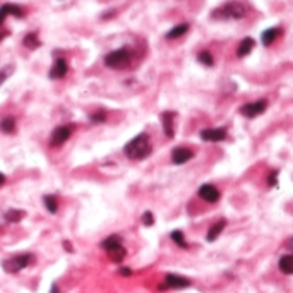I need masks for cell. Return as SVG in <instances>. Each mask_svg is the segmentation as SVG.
<instances>
[{
    "label": "cell",
    "mask_w": 293,
    "mask_h": 293,
    "mask_svg": "<svg viewBox=\"0 0 293 293\" xmlns=\"http://www.w3.org/2000/svg\"><path fill=\"white\" fill-rule=\"evenodd\" d=\"M153 146L149 142V138L146 134H139L136 136L132 141H129L123 148V153L129 159H134V161H139V159H144L151 155Z\"/></svg>",
    "instance_id": "cell-1"
},
{
    "label": "cell",
    "mask_w": 293,
    "mask_h": 293,
    "mask_svg": "<svg viewBox=\"0 0 293 293\" xmlns=\"http://www.w3.org/2000/svg\"><path fill=\"white\" fill-rule=\"evenodd\" d=\"M130 60H132V53H130V50H127V48H120V50H115V52H112V53L106 55L105 65L106 67H110V69L120 70V69L129 67Z\"/></svg>",
    "instance_id": "cell-2"
},
{
    "label": "cell",
    "mask_w": 293,
    "mask_h": 293,
    "mask_svg": "<svg viewBox=\"0 0 293 293\" xmlns=\"http://www.w3.org/2000/svg\"><path fill=\"white\" fill-rule=\"evenodd\" d=\"M34 260L36 259H34L33 254H19V256H14L11 257V259H5L4 262H2V268L7 273H11V275H16V273H19L21 269L28 268V266H33Z\"/></svg>",
    "instance_id": "cell-3"
},
{
    "label": "cell",
    "mask_w": 293,
    "mask_h": 293,
    "mask_svg": "<svg viewBox=\"0 0 293 293\" xmlns=\"http://www.w3.org/2000/svg\"><path fill=\"white\" fill-rule=\"evenodd\" d=\"M247 14V7L242 2H230V4L223 5L218 11L213 12V17L216 19H240Z\"/></svg>",
    "instance_id": "cell-4"
},
{
    "label": "cell",
    "mask_w": 293,
    "mask_h": 293,
    "mask_svg": "<svg viewBox=\"0 0 293 293\" xmlns=\"http://www.w3.org/2000/svg\"><path fill=\"white\" fill-rule=\"evenodd\" d=\"M74 125H60L52 132L50 136V144L52 146H62L67 139L72 136Z\"/></svg>",
    "instance_id": "cell-5"
},
{
    "label": "cell",
    "mask_w": 293,
    "mask_h": 293,
    "mask_svg": "<svg viewBox=\"0 0 293 293\" xmlns=\"http://www.w3.org/2000/svg\"><path fill=\"white\" fill-rule=\"evenodd\" d=\"M268 108V102L264 100H259V102H254V103H247L240 108V113L247 119H254V117H259L260 113H264V110Z\"/></svg>",
    "instance_id": "cell-6"
},
{
    "label": "cell",
    "mask_w": 293,
    "mask_h": 293,
    "mask_svg": "<svg viewBox=\"0 0 293 293\" xmlns=\"http://www.w3.org/2000/svg\"><path fill=\"white\" fill-rule=\"evenodd\" d=\"M190 286V279L184 278V276H178V275H167L165 278V285L161 286V290L165 288H187Z\"/></svg>",
    "instance_id": "cell-7"
},
{
    "label": "cell",
    "mask_w": 293,
    "mask_h": 293,
    "mask_svg": "<svg viewBox=\"0 0 293 293\" xmlns=\"http://www.w3.org/2000/svg\"><path fill=\"white\" fill-rule=\"evenodd\" d=\"M199 195L206 203H218V201H220V190H218V187H214L213 184H204L203 187L199 189Z\"/></svg>",
    "instance_id": "cell-8"
},
{
    "label": "cell",
    "mask_w": 293,
    "mask_h": 293,
    "mask_svg": "<svg viewBox=\"0 0 293 293\" xmlns=\"http://www.w3.org/2000/svg\"><path fill=\"white\" fill-rule=\"evenodd\" d=\"M201 138L207 142H220L226 139V130L224 129H204L201 130Z\"/></svg>",
    "instance_id": "cell-9"
},
{
    "label": "cell",
    "mask_w": 293,
    "mask_h": 293,
    "mask_svg": "<svg viewBox=\"0 0 293 293\" xmlns=\"http://www.w3.org/2000/svg\"><path fill=\"white\" fill-rule=\"evenodd\" d=\"M7 16H16V17H22L24 16V11H22L19 5H14V4H4L0 7V26L4 24L5 17Z\"/></svg>",
    "instance_id": "cell-10"
},
{
    "label": "cell",
    "mask_w": 293,
    "mask_h": 293,
    "mask_svg": "<svg viewBox=\"0 0 293 293\" xmlns=\"http://www.w3.org/2000/svg\"><path fill=\"white\" fill-rule=\"evenodd\" d=\"M192 158H194V153L187 148H175L173 153H172V161L175 165H184V163H187Z\"/></svg>",
    "instance_id": "cell-11"
},
{
    "label": "cell",
    "mask_w": 293,
    "mask_h": 293,
    "mask_svg": "<svg viewBox=\"0 0 293 293\" xmlns=\"http://www.w3.org/2000/svg\"><path fill=\"white\" fill-rule=\"evenodd\" d=\"M67 70H69L67 62H65L64 58H57L53 67H52V70H50V77L52 79H62V77L67 74Z\"/></svg>",
    "instance_id": "cell-12"
},
{
    "label": "cell",
    "mask_w": 293,
    "mask_h": 293,
    "mask_svg": "<svg viewBox=\"0 0 293 293\" xmlns=\"http://www.w3.org/2000/svg\"><path fill=\"white\" fill-rule=\"evenodd\" d=\"M173 120H175V113H173V112H165V113H161L163 130H165V134H167V138H173V134H175Z\"/></svg>",
    "instance_id": "cell-13"
},
{
    "label": "cell",
    "mask_w": 293,
    "mask_h": 293,
    "mask_svg": "<svg viewBox=\"0 0 293 293\" xmlns=\"http://www.w3.org/2000/svg\"><path fill=\"white\" fill-rule=\"evenodd\" d=\"M226 226V220H220L209 228V232H207V242H213L220 237V233L223 232V228Z\"/></svg>",
    "instance_id": "cell-14"
},
{
    "label": "cell",
    "mask_w": 293,
    "mask_h": 293,
    "mask_svg": "<svg viewBox=\"0 0 293 293\" xmlns=\"http://www.w3.org/2000/svg\"><path fill=\"white\" fill-rule=\"evenodd\" d=\"M279 269H281L285 275H293V254H286V256H281L278 262Z\"/></svg>",
    "instance_id": "cell-15"
},
{
    "label": "cell",
    "mask_w": 293,
    "mask_h": 293,
    "mask_svg": "<svg viewBox=\"0 0 293 293\" xmlns=\"http://www.w3.org/2000/svg\"><path fill=\"white\" fill-rule=\"evenodd\" d=\"M22 43H24V47L31 48V50H36V48L41 45V41L38 40L36 33H28V34L24 36V40H22Z\"/></svg>",
    "instance_id": "cell-16"
},
{
    "label": "cell",
    "mask_w": 293,
    "mask_h": 293,
    "mask_svg": "<svg viewBox=\"0 0 293 293\" xmlns=\"http://www.w3.org/2000/svg\"><path fill=\"white\" fill-rule=\"evenodd\" d=\"M252 48H254V40L252 38H245V40L240 43L239 50H237V55H239V57H247V55L252 52Z\"/></svg>",
    "instance_id": "cell-17"
},
{
    "label": "cell",
    "mask_w": 293,
    "mask_h": 293,
    "mask_svg": "<svg viewBox=\"0 0 293 293\" xmlns=\"http://www.w3.org/2000/svg\"><path fill=\"white\" fill-rule=\"evenodd\" d=\"M5 221L7 223H19V221L24 218V211L21 209H9L7 213H5Z\"/></svg>",
    "instance_id": "cell-18"
},
{
    "label": "cell",
    "mask_w": 293,
    "mask_h": 293,
    "mask_svg": "<svg viewBox=\"0 0 293 293\" xmlns=\"http://www.w3.org/2000/svg\"><path fill=\"white\" fill-rule=\"evenodd\" d=\"M119 245H122V240H120L119 235L108 237V239H105V240H103V243H102V247L106 250V252H108V250H112V249H115V247H119Z\"/></svg>",
    "instance_id": "cell-19"
},
{
    "label": "cell",
    "mask_w": 293,
    "mask_h": 293,
    "mask_svg": "<svg viewBox=\"0 0 293 293\" xmlns=\"http://www.w3.org/2000/svg\"><path fill=\"white\" fill-rule=\"evenodd\" d=\"M0 130L5 132V134H12V132H16V120L11 119V117H5V119L0 122Z\"/></svg>",
    "instance_id": "cell-20"
},
{
    "label": "cell",
    "mask_w": 293,
    "mask_h": 293,
    "mask_svg": "<svg viewBox=\"0 0 293 293\" xmlns=\"http://www.w3.org/2000/svg\"><path fill=\"white\" fill-rule=\"evenodd\" d=\"M187 31H189V24H178V26H175L172 31L167 33V38H168V40H175V38L185 34Z\"/></svg>",
    "instance_id": "cell-21"
},
{
    "label": "cell",
    "mask_w": 293,
    "mask_h": 293,
    "mask_svg": "<svg viewBox=\"0 0 293 293\" xmlns=\"http://www.w3.org/2000/svg\"><path fill=\"white\" fill-rule=\"evenodd\" d=\"M125 254L127 252H125V249H123V245H119V247H115V249L108 250V256L113 262H122L123 257H125Z\"/></svg>",
    "instance_id": "cell-22"
},
{
    "label": "cell",
    "mask_w": 293,
    "mask_h": 293,
    "mask_svg": "<svg viewBox=\"0 0 293 293\" xmlns=\"http://www.w3.org/2000/svg\"><path fill=\"white\" fill-rule=\"evenodd\" d=\"M278 34H279V31L276 28H271V29H266L264 33H262V43L268 47V45H271L273 41L278 38Z\"/></svg>",
    "instance_id": "cell-23"
},
{
    "label": "cell",
    "mask_w": 293,
    "mask_h": 293,
    "mask_svg": "<svg viewBox=\"0 0 293 293\" xmlns=\"http://www.w3.org/2000/svg\"><path fill=\"white\" fill-rule=\"evenodd\" d=\"M43 201H45V206H47V209L50 211V213H57L58 204H57V199H55V195H45Z\"/></svg>",
    "instance_id": "cell-24"
},
{
    "label": "cell",
    "mask_w": 293,
    "mask_h": 293,
    "mask_svg": "<svg viewBox=\"0 0 293 293\" xmlns=\"http://www.w3.org/2000/svg\"><path fill=\"white\" fill-rule=\"evenodd\" d=\"M197 60L201 62V64H204L206 67H211V65L214 64L213 60V55L209 53V52H201L199 55H197Z\"/></svg>",
    "instance_id": "cell-25"
},
{
    "label": "cell",
    "mask_w": 293,
    "mask_h": 293,
    "mask_svg": "<svg viewBox=\"0 0 293 293\" xmlns=\"http://www.w3.org/2000/svg\"><path fill=\"white\" fill-rule=\"evenodd\" d=\"M172 240H173L177 245H180V247H187V242H185V239H184V233L182 232H178V230H175V232H172Z\"/></svg>",
    "instance_id": "cell-26"
},
{
    "label": "cell",
    "mask_w": 293,
    "mask_h": 293,
    "mask_svg": "<svg viewBox=\"0 0 293 293\" xmlns=\"http://www.w3.org/2000/svg\"><path fill=\"white\" fill-rule=\"evenodd\" d=\"M89 120L93 123H103L106 120V113L103 112V110H100V112H96V113H91Z\"/></svg>",
    "instance_id": "cell-27"
},
{
    "label": "cell",
    "mask_w": 293,
    "mask_h": 293,
    "mask_svg": "<svg viewBox=\"0 0 293 293\" xmlns=\"http://www.w3.org/2000/svg\"><path fill=\"white\" fill-rule=\"evenodd\" d=\"M12 70H14V67H12V65H7V67H4V69L0 70V86H2V84H4V81L11 76Z\"/></svg>",
    "instance_id": "cell-28"
},
{
    "label": "cell",
    "mask_w": 293,
    "mask_h": 293,
    "mask_svg": "<svg viewBox=\"0 0 293 293\" xmlns=\"http://www.w3.org/2000/svg\"><path fill=\"white\" fill-rule=\"evenodd\" d=\"M142 223H144L146 226H151V224L155 223V216H153V213L146 211V213L142 214Z\"/></svg>",
    "instance_id": "cell-29"
},
{
    "label": "cell",
    "mask_w": 293,
    "mask_h": 293,
    "mask_svg": "<svg viewBox=\"0 0 293 293\" xmlns=\"http://www.w3.org/2000/svg\"><path fill=\"white\" fill-rule=\"evenodd\" d=\"M276 180H278V172L273 170L271 173H269V177H268V184L269 185H276Z\"/></svg>",
    "instance_id": "cell-30"
},
{
    "label": "cell",
    "mask_w": 293,
    "mask_h": 293,
    "mask_svg": "<svg viewBox=\"0 0 293 293\" xmlns=\"http://www.w3.org/2000/svg\"><path fill=\"white\" fill-rule=\"evenodd\" d=\"M119 273H120V275H122V276H130V275H132V271H130L129 268H122Z\"/></svg>",
    "instance_id": "cell-31"
},
{
    "label": "cell",
    "mask_w": 293,
    "mask_h": 293,
    "mask_svg": "<svg viewBox=\"0 0 293 293\" xmlns=\"http://www.w3.org/2000/svg\"><path fill=\"white\" fill-rule=\"evenodd\" d=\"M286 249H288V250H290V252H292V254H293V239H290V240H288V242H286Z\"/></svg>",
    "instance_id": "cell-32"
},
{
    "label": "cell",
    "mask_w": 293,
    "mask_h": 293,
    "mask_svg": "<svg viewBox=\"0 0 293 293\" xmlns=\"http://www.w3.org/2000/svg\"><path fill=\"white\" fill-rule=\"evenodd\" d=\"M64 249L69 250V252H72V245H70V242H67V240H65V242H64Z\"/></svg>",
    "instance_id": "cell-33"
},
{
    "label": "cell",
    "mask_w": 293,
    "mask_h": 293,
    "mask_svg": "<svg viewBox=\"0 0 293 293\" xmlns=\"http://www.w3.org/2000/svg\"><path fill=\"white\" fill-rule=\"evenodd\" d=\"M7 34H9V33H7V31H0V41L4 40V38H5V36H7Z\"/></svg>",
    "instance_id": "cell-34"
},
{
    "label": "cell",
    "mask_w": 293,
    "mask_h": 293,
    "mask_svg": "<svg viewBox=\"0 0 293 293\" xmlns=\"http://www.w3.org/2000/svg\"><path fill=\"white\" fill-rule=\"evenodd\" d=\"M4 184H5V175L0 173V185H4Z\"/></svg>",
    "instance_id": "cell-35"
}]
</instances>
